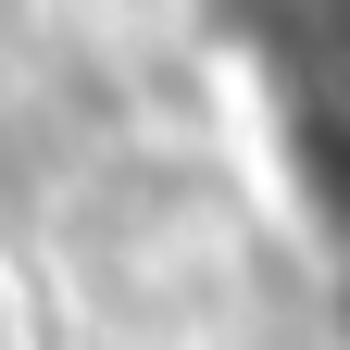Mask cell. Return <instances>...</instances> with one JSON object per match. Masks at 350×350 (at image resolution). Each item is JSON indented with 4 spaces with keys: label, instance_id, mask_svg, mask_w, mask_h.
<instances>
[{
    "label": "cell",
    "instance_id": "cell-1",
    "mask_svg": "<svg viewBox=\"0 0 350 350\" xmlns=\"http://www.w3.org/2000/svg\"><path fill=\"white\" fill-rule=\"evenodd\" d=\"M0 350H38V300H25V262L0 250Z\"/></svg>",
    "mask_w": 350,
    "mask_h": 350
}]
</instances>
